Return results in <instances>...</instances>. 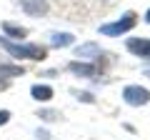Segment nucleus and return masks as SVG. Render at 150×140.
<instances>
[{
	"label": "nucleus",
	"mask_w": 150,
	"mask_h": 140,
	"mask_svg": "<svg viewBox=\"0 0 150 140\" xmlns=\"http://www.w3.org/2000/svg\"><path fill=\"white\" fill-rule=\"evenodd\" d=\"M0 48H5L13 58H20V60H45L48 58V48L43 45H25V43H13L8 38H0Z\"/></svg>",
	"instance_id": "1"
},
{
	"label": "nucleus",
	"mask_w": 150,
	"mask_h": 140,
	"mask_svg": "<svg viewBox=\"0 0 150 140\" xmlns=\"http://www.w3.org/2000/svg\"><path fill=\"white\" fill-rule=\"evenodd\" d=\"M135 25H138V15H135L133 10H128V13H123L118 20L100 25V35H105V38H120V35L130 33Z\"/></svg>",
	"instance_id": "2"
},
{
	"label": "nucleus",
	"mask_w": 150,
	"mask_h": 140,
	"mask_svg": "<svg viewBox=\"0 0 150 140\" xmlns=\"http://www.w3.org/2000/svg\"><path fill=\"white\" fill-rule=\"evenodd\" d=\"M123 100L128 103L130 108H140V105H148L150 103V90L140 85H125L123 88Z\"/></svg>",
	"instance_id": "3"
},
{
	"label": "nucleus",
	"mask_w": 150,
	"mask_h": 140,
	"mask_svg": "<svg viewBox=\"0 0 150 140\" xmlns=\"http://www.w3.org/2000/svg\"><path fill=\"white\" fill-rule=\"evenodd\" d=\"M68 70L73 73V75H78V78H95V75H98V65L83 63V60H70V63H68Z\"/></svg>",
	"instance_id": "4"
},
{
	"label": "nucleus",
	"mask_w": 150,
	"mask_h": 140,
	"mask_svg": "<svg viewBox=\"0 0 150 140\" xmlns=\"http://www.w3.org/2000/svg\"><path fill=\"white\" fill-rule=\"evenodd\" d=\"M125 48L138 58H150V38H128Z\"/></svg>",
	"instance_id": "5"
},
{
	"label": "nucleus",
	"mask_w": 150,
	"mask_h": 140,
	"mask_svg": "<svg viewBox=\"0 0 150 140\" xmlns=\"http://www.w3.org/2000/svg\"><path fill=\"white\" fill-rule=\"evenodd\" d=\"M20 8H23L30 18H43L45 13L50 10L48 0H20Z\"/></svg>",
	"instance_id": "6"
},
{
	"label": "nucleus",
	"mask_w": 150,
	"mask_h": 140,
	"mask_svg": "<svg viewBox=\"0 0 150 140\" xmlns=\"http://www.w3.org/2000/svg\"><path fill=\"white\" fill-rule=\"evenodd\" d=\"M53 88L50 85H43V83H35V85L30 88V98L33 100H38V103H48V100H53Z\"/></svg>",
	"instance_id": "7"
},
{
	"label": "nucleus",
	"mask_w": 150,
	"mask_h": 140,
	"mask_svg": "<svg viewBox=\"0 0 150 140\" xmlns=\"http://www.w3.org/2000/svg\"><path fill=\"white\" fill-rule=\"evenodd\" d=\"M75 38L70 35V33H53L50 35V45L53 48H68V45H73Z\"/></svg>",
	"instance_id": "8"
},
{
	"label": "nucleus",
	"mask_w": 150,
	"mask_h": 140,
	"mask_svg": "<svg viewBox=\"0 0 150 140\" xmlns=\"http://www.w3.org/2000/svg\"><path fill=\"white\" fill-rule=\"evenodd\" d=\"M3 30H5L8 38H25L28 35V28H20V25H13V23H3Z\"/></svg>",
	"instance_id": "9"
},
{
	"label": "nucleus",
	"mask_w": 150,
	"mask_h": 140,
	"mask_svg": "<svg viewBox=\"0 0 150 140\" xmlns=\"http://www.w3.org/2000/svg\"><path fill=\"white\" fill-rule=\"evenodd\" d=\"M25 73L23 65H0V78H18Z\"/></svg>",
	"instance_id": "10"
},
{
	"label": "nucleus",
	"mask_w": 150,
	"mask_h": 140,
	"mask_svg": "<svg viewBox=\"0 0 150 140\" xmlns=\"http://www.w3.org/2000/svg\"><path fill=\"white\" fill-rule=\"evenodd\" d=\"M100 53V48H98L95 43H88V45H80V48L75 50V55L78 58H88V55H98Z\"/></svg>",
	"instance_id": "11"
},
{
	"label": "nucleus",
	"mask_w": 150,
	"mask_h": 140,
	"mask_svg": "<svg viewBox=\"0 0 150 140\" xmlns=\"http://www.w3.org/2000/svg\"><path fill=\"white\" fill-rule=\"evenodd\" d=\"M38 118H43L45 123H55V120H60V113H58V110H40Z\"/></svg>",
	"instance_id": "12"
},
{
	"label": "nucleus",
	"mask_w": 150,
	"mask_h": 140,
	"mask_svg": "<svg viewBox=\"0 0 150 140\" xmlns=\"http://www.w3.org/2000/svg\"><path fill=\"white\" fill-rule=\"evenodd\" d=\"M10 120V110H0V125H8Z\"/></svg>",
	"instance_id": "13"
},
{
	"label": "nucleus",
	"mask_w": 150,
	"mask_h": 140,
	"mask_svg": "<svg viewBox=\"0 0 150 140\" xmlns=\"http://www.w3.org/2000/svg\"><path fill=\"white\" fill-rule=\"evenodd\" d=\"M78 98H80L83 103H95V98H93L90 93H80V95H78Z\"/></svg>",
	"instance_id": "14"
},
{
	"label": "nucleus",
	"mask_w": 150,
	"mask_h": 140,
	"mask_svg": "<svg viewBox=\"0 0 150 140\" xmlns=\"http://www.w3.org/2000/svg\"><path fill=\"white\" fill-rule=\"evenodd\" d=\"M38 140H50V133L48 130H38Z\"/></svg>",
	"instance_id": "15"
},
{
	"label": "nucleus",
	"mask_w": 150,
	"mask_h": 140,
	"mask_svg": "<svg viewBox=\"0 0 150 140\" xmlns=\"http://www.w3.org/2000/svg\"><path fill=\"white\" fill-rule=\"evenodd\" d=\"M8 88H10V80H8V78H3V80H0V90H8Z\"/></svg>",
	"instance_id": "16"
},
{
	"label": "nucleus",
	"mask_w": 150,
	"mask_h": 140,
	"mask_svg": "<svg viewBox=\"0 0 150 140\" xmlns=\"http://www.w3.org/2000/svg\"><path fill=\"white\" fill-rule=\"evenodd\" d=\"M145 23H150V8H148V13H145Z\"/></svg>",
	"instance_id": "17"
}]
</instances>
